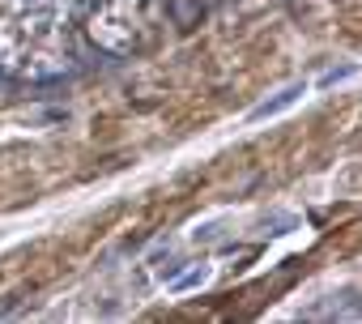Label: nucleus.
<instances>
[{
	"label": "nucleus",
	"mask_w": 362,
	"mask_h": 324,
	"mask_svg": "<svg viewBox=\"0 0 362 324\" xmlns=\"http://www.w3.org/2000/svg\"><path fill=\"white\" fill-rule=\"evenodd\" d=\"M298 98H307V81H294V86H286V90H277L273 98H264L260 107H252V124H260V120H273V115H281V111H290Z\"/></svg>",
	"instance_id": "f257e3e1"
},
{
	"label": "nucleus",
	"mask_w": 362,
	"mask_h": 324,
	"mask_svg": "<svg viewBox=\"0 0 362 324\" xmlns=\"http://www.w3.org/2000/svg\"><path fill=\"white\" fill-rule=\"evenodd\" d=\"M209 282V265H192L188 273H179L166 282V294H188V290H201Z\"/></svg>",
	"instance_id": "f03ea898"
},
{
	"label": "nucleus",
	"mask_w": 362,
	"mask_h": 324,
	"mask_svg": "<svg viewBox=\"0 0 362 324\" xmlns=\"http://www.w3.org/2000/svg\"><path fill=\"white\" fill-rule=\"evenodd\" d=\"M170 13H175V22L179 26H197L201 18H205V5H201V0H170Z\"/></svg>",
	"instance_id": "7ed1b4c3"
},
{
	"label": "nucleus",
	"mask_w": 362,
	"mask_h": 324,
	"mask_svg": "<svg viewBox=\"0 0 362 324\" xmlns=\"http://www.w3.org/2000/svg\"><path fill=\"white\" fill-rule=\"evenodd\" d=\"M18 311V299H9V303H0V320H5V316H13Z\"/></svg>",
	"instance_id": "20e7f679"
}]
</instances>
